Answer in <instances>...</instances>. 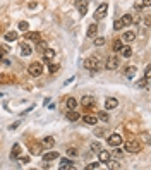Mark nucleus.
Returning a JSON list of instances; mask_svg holds the SVG:
<instances>
[{
    "mask_svg": "<svg viewBox=\"0 0 151 170\" xmlns=\"http://www.w3.org/2000/svg\"><path fill=\"white\" fill-rule=\"evenodd\" d=\"M84 69H88V71H91V72H96V71H100V69H101V64H100L98 59L89 57V59L84 60Z\"/></svg>",
    "mask_w": 151,
    "mask_h": 170,
    "instance_id": "obj_1",
    "label": "nucleus"
},
{
    "mask_svg": "<svg viewBox=\"0 0 151 170\" xmlns=\"http://www.w3.org/2000/svg\"><path fill=\"white\" fill-rule=\"evenodd\" d=\"M27 72H29V76H33V77H40L43 74V65H41L40 62H33L27 67Z\"/></svg>",
    "mask_w": 151,
    "mask_h": 170,
    "instance_id": "obj_2",
    "label": "nucleus"
},
{
    "mask_svg": "<svg viewBox=\"0 0 151 170\" xmlns=\"http://www.w3.org/2000/svg\"><path fill=\"white\" fill-rule=\"evenodd\" d=\"M124 148H125L127 153H139L141 151V144L137 143V141H134V139H130V141H125Z\"/></svg>",
    "mask_w": 151,
    "mask_h": 170,
    "instance_id": "obj_3",
    "label": "nucleus"
},
{
    "mask_svg": "<svg viewBox=\"0 0 151 170\" xmlns=\"http://www.w3.org/2000/svg\"><path fill=\"white\" fill-rule=\"evenodd\" d=\"M107 10H108V4H101V5L96 9V12H95V19H96V21L103 19V17L107 16Z\"/></svg>",
    "mask_w": 151,
    "mask_h": 170,
    "instance_id": "obj_4",
    "label": "nucleus"
},
{
    "mask_svg": "<svg viewBox=\"0 0 151 170\" xmlns=\"http://www.w3.org/2000/svg\"><path fill=\"white\" fill-rule=\"evenodd\" d=\"M107 143H108L110 146L117 148V146H120V144H122V136H120V134H112V136H108Z\"/></svg>",
    "mask_w": 151,
    "mask_h": 170,
    "instance_id": "obj_5",
    "label": "nucleus"
},
{
    "mask_svg": "<svg viewBox=\"0 0 151 170\" xmlns=\"http://www.w3.org/2000/svg\"><path fill=\"white\" fill-rule=\"evenodd\" d=\"M118 67V59L117 57H108L107 59V64H105V69H108V71H115V69Z\"/></svg>",
    "mask_w": 151,
    "mask_h": 170,
    "instance_id": "obj_6",
    "label": "nucleus"
},
{
    "mask_svg": "<svg viewBox=\"0 0 151 170\" xmlns=\"http://www.w3.org/2000/svg\"><path fill=\"white\" fill-rule=\"evenodd\" d=\"M88 4H89V0H76V7L79 9L81 16H86V12H88Z\"/></svg>",
    "mask_w": 151,
    "mask_h": 170,
    "instance_id": "obj_7",
    "label": "nucleus"
},
{
    "mask_svg": "<svg viewBox=\"0 0 151 170\" xmlns=\"http://www.w3.org/2000/svg\"><path fill=\"white\" fill-rule=\"evenodd\" d=\"M134 40H136V33H134V31H125V33L122 34V38H120L122 43H132Z\"/></svg>",
    "mask_w": 151,
    "mask_h": 170,
    "instance_id": "obj_8",
    "label": "nucleus"
},
{
    "mask_svg": "<svg viewBox=\"0 0 151 170\" xmlns=\"http://www.w3.org/2000/svg\"><path fill=\"white\" fill-rule=\"evenodd\" d=\"M81 105L84 107V108H89V107H93V105H95V98H93V96H89V95H84L81 98Z\"/></svg>",
    "mask_w": 151,
    "mask_h": 170,
    "instance_id": "obj_9",
    "label": "nucleus"
},
{
    "mask_svg": "<svg viewBox=\"0 0 151 170\" xmlns=\"http://www.w3.org/2000/svg\"><path fill=\"white\" fill-rule=\"evenodd\" d=\"M118 107V100L117 98H107L105 100V110H113Z\"/></svg>",
    "mask_w": 151,
    "mask_h": 170,
    "instance_id": "obj_10",
    "label": "nucleus"
},
{
    "mask_svg": "<svg viewBox=\"0 0 151 170\" xmlns=\"http://www.w3.org/2000/svg\"><path fill=\"white\" fill-rule=\"evenodd\" d=\"M55 57V50L52 48H47V50H43V60L45 62H52Z\"/></svg>",
    "mask_w": 151,
    "mask_h": 170,
    "instance_id": "obj_11",
    "label": "nucleus"
},
{
    "mask_svg": "<svg viewBox=\"0 0 151 170\" xmlns=\"http://www.w3.org/2000/svg\"><path fill=\"white\" fill-rule=\"evenodd\" d=\"M110 158H112V157H110V153L107 150H100V151H98V160H100L101 163H107Z\"/></svg>",
    "mask_w": 151,
    "mask_h": 170,
    "instance_id": "obj_12",
    "label": "nucleus"
},
{
    "mask_svg": "<svg viewBox=\"0 0 151 170\" xmlns=\"http://www.w3.org/2000/svg\"><path fill=\"white\" fill-rule=\"evenodd\" d=\"M67 120L69 122H77V120H79V119H81V115H79V114H77V112H76V110H69L67 112Z\"/></svg>",
    "mask_w": 151,
    "mask_h": 170,
    "instance_id": "obj_13",
    "label": "nucleus"
},
{
    "mask_svg": "<svg viewBox=\"0 0 151 170\" xmlns=\"http://www.w3.org/2000/svg\"><path fill=\"white\" fill-rule=\"evenodd\" d=\"M26 40H29V41H40L41 40V34L36 33V31H26Z\"/></svg>",
    "mask_w": 151,
    "mask_h": 170,
    "instance_id": "obj_14",
    "label": "nucleus"
},
{
    "mask_svg": "<svg viewBox=\"0 0 151 170\" xmlns=\"http://www.w3.org/2000/svg\"><path fill=\"white\" fill-rule=\"evenodd\" d=\"M60 169L62 170L74 169V162H72V160H69V158H62V160H60Z\"/></svg>",
    "mask_w": 151,
    "mask_h": 170,
    "instance_id": "obj_15",
    "label": "nucleus"
},
{
    "mask_svg": "<svg viewBox=\"0 0 151 170\" xmlns=\"http://www.w3.org/2000/svg\"><path fill=\"white\" fill-rule=\"evenodd\" d=\"M57 158H58V153H57V151H48V153L43 155V160H45V162H53Z\"/></svg>",
    "mask_w": 151,
    "mask_h": 170,
    "instance_id": "obj_16",
    "label": "nucleus"
},
{
    "mask_svg": "<svg viewBox=\"0 0 151 170\" xmlns=\"http://www.w3.org/2000/svg\"><path fill=\"white\" fill-rule=\"evenodd\" d=\"M33 53V50H31V47L27 45V43H21V55L22 57H27V55Z\"/></svg>",
    "mask_w": 151,
    "mask_h": 170,
    "instance_id": "obj_17",
    "label": "nucleus"
},
{
    "mask_svg": "<svg viewBox=\"0 0 151 170\" xmlns=\"http://www.w3.org/2000/svg\"><path fill=\"white\" fill-rule=\"evenodd\" d=\"M41 144H43V148H53L55 139H53L52 136H47V137H43V141H41Z\"/></svg>",
    "mask_w": 151,
    "mask_h": 170,
    "instance_id": "obj_18",
    "label": "nucleus"
},
{
    "mask_svg": "<svg viewBox=\"0 0 151 170\" xmlns=\"http://www.w3.org/2000/svg\"><path fill=\"white\" fill-rule=\"evenodd\" d=\"M4 40L9 41V43H12V41L17 40V33H16V31H7V33L4 34Z\"/></svg>",
    "mask_w": 151,
    "mask_h": 170,
    "instance_id": "obj_19",
    "label": "nucleus"
},
{
    "mask_svg": "<svg viewBox=\"0 0 151 170\" xmlns=\"http://www.w3.org/2000/svg\"><path fill=\"white\" fill-rule=\"evenodd\" d=\"M136 72H137V69L134 67V65H129V67L125 69V77H127V79H132V77L136 76Z\"/></svg>",
    "mask_w": 151,
    "mask_h": 170,
    "instance_id": "obj_20",
    "label": "nucleus"
},
{
    "mask_svg": "<svg viewBox=\"0 0 151 170\" xmlns=\"http://www.w3.org/2000/svg\"><path fill=\"white\" fill-rule=\"evenodd\" d=\"M19 155H21V146H19V144H14L12 151H10V158L16 160V158H19Z\"/></svg>",
    "mask_w": 151,
    "mask_h": 170,
    "instance_id": "obj_21",
    "label": "nucleus"
},
{
    "mask_svg": "<svg viewBox=\"0 0 151 170\" xmlns=\"http://www.w3.org/2000/svg\"><path fill=\"white\" fill-rule=\"evenodd\" d=\"M118 52H120V55H122L124 59H129L130 55H132V50H130V47H124V45H122V48H120Z\"/></svg>",
    "mask_w": 151,
    "mask_h": 170,
    "instance_id": "obj_22",
    "label": "nucleus"
},
{
    "mask_svg": "<svg viewBox=\"0 0 151 170\" xmlns=\"http://www.w3.org/2000/svg\"><path fill=\"white\" fill-rule=\"evenodd\" d=\"M82 120L86 124H89V125H95V124H98V117H93V115H84L82 117Z\"/></svg>",
    "mask_w": 151,
    "mask_h": 170,
    "instance_id": "obj_23",
    "label": "nucleus"
},
{
    "mask_svg": "<svg viewBox=\"0 0 151 170\" xmlns=\"http://www.w3.org/2000/svg\"><path fill=\"white\" fill-rule=\"evenodd\" d=\"M96 31H98V26L93 22V24H89L88 31H86V36H89V38H91V36H95V34H96Z\"/></svg>",
    "mask_w": 151,
    "mask_h": 170,
    "instance_id": "obj_24",
    "label": "nucleus"
},
{
    "mask_svg": "<svg viewBox=\"0 0 151 170\" xmlns=\"http://www.w3.org/2000/svg\"><path fill=\"white\" fill-rule=\"evenodd\" d=\"M120 22H122L124 26H130V24H132V16H130V14H125L122 19H120Z\"/></svg>",
    "mask_w": 151,
    "mask_h": 170,
    "instance_id": "obj_25",
    "label": "nucleus"
},
{
    "mask_svg": "<svg viewBox=\"0 0 151 170\" xmlns=\"http://www.w3.org/2000/svg\"><path fill=\"white\" fill-rule=\"evenodd\" d=\"M65 105H67V108H69V110H74V108H76V105H77V102H76L74 98L70 96V98H67V100H65Z\"/></svg>",
    "mask_w": 151,
    "mask_h": 170,
    "instance_id": "obj_26",
    "label": "nucleus"
},
{
    "mask_svg": "<svg viewBox=\"0 0 151 170\" xmlns=\"http://www.w3.org/2000/svg\"><path fill=\"white\" fill-rule=\"evenodd\" d=\"M31 155H41V146L40 144H34L31 148Z\"/></svg>",
    "mask_w": 151,
    "mask_h": 170,
    "instance_id": "obj_27",
    "label": "nucleus"
},
{
    "mask_svg": "<svg viewBox=\"0 0 151 170\" xmlns=\"http://www.w3.org/2000/svg\"><path fill=\"white\" fill-rule=\"evenodd\" d=\"M58 65H57V64H50V65H48V71H50V74H55V72H58Z\"/></svg>",
    "mask_w": 151,
    "mask_h": 170,
    "instance_id": "obj_28",
    "label": "nucleus"
},
{
    "mask_svg": "<svg viewBox=\"0 0 151 170\" xmlns=\"http://www.w3.org/2000/svg\"><path fill=\"white\" fill-rule=\"evenodd\" d=\"M17 26H19V29H21V31H27V29H29V24H27L26 21H21V22L17 24Z\"/></svg>",
    "mask_w": 151,
    "mask_h": 170,
    "instance_id": "obj_29",
    "label": "nucleus"
},
{
    "mask_svg": "<svg viewBox=\"0 0 151 170\" xmlns=\"http://www.w3.org/2000/svg\"><path fill=\"white\" fill-rule=\"evenodd\" d=\"M98 119L103 120V122H108V114H107V112H100V114H98Z\"/></svg>",
    "mask_w": 151,
    "mask_h": 170,
    "instance_id": "obj_30",
    "label": "nucleus"
},
{
    "mask_svg": "<svg viewBox=\"0 0 151 170\" xmlns=\"http://www.w3.org/2000/svg\"><path fill=\"white\" fill-rule=\"evenodd\" d=\"M95 45H96V47H101V45H105V38H103V36H98V38L95 40Z\"/></svg>",
    "mask_w": 151,
    "mask_h": 170,
    "instance_id": "obj_31",
    "label": "nucleus"
},
{
    "mask_svg": "<svg viewBox=\"0 0 151 170\" xmlns=\"http://www.w3.org/2000/svg\"><path fill=\"white\" fill-rule=\"evenodd\" d=\"M91 150L98 153V151L101 150V144H100V143H96V141H95V143H91Z\"/></svg>",
    "mask_w": 151,
    "mask_h": 170,
    "instance_id": "obj_32",
    "label": "nucleus"
},
{
    "mask_svg": "<svg viewBox=\"0 0 151 170\" xmlns=\"http://www.w3.org/2000/svg\"><path fill=\"white\" fill-rule=\"evenodd\" d=\"M36 43H38V48H40L41 52H43V50H47V48H48V47H47V41H41V40H40V41H36Z\"/></svg>",
    "mask_w": 151,
    "mask_h": 170,
    "instance_id": "obj_33",
    "label": "nucleus"
},
{
    "mask_svg": "<svg viewBox=\"0 0 151 170\" xmlns=\"http://www.w3.org/2000/svg\"><path fill=\"white\" fill-rule=\"evenodd\" d=\"M122 45H124L122 41H120V40H117L115 43H113V50H115V52H118V50L122 48Z\"/></svg>",
    "mask_w": 151,
    "mask_h": 170,
    "instance_id": "obj_34",
    "label": "nucleus"
},
{
    "mask_svg": "<svg viewBox=\"0 0 151 170\" xmlns=\"http://www.w3.org/2000/svg\"><path fill=\"white\" fill-rule=\"evenodd\" d=\"M148 81H150V79H146V77L141 79V81L137 82V88H144V86H148Z\"/></svg>",
    "mask_w": 151,
    "mask_h": 170,
    "instance_id": "obj_35",
    "label": "nucleus"
},
{
    "mask_svg": "<svg viewBox=\"0 0 151 170\" xmlns=\"http://www.w3.org/2000/svg\"><path fill=\"white\" fill-rule=\"evenodd\" d=\"M67 155H69V157H77L79 153H77V150H74V148H69V150H67Z\"/></svg>",
    "mask_w": 151,
    "mask_h": 170,
    "instance_id": "obj_36",
    "label": "nucleus"
},
{
    "mask_svg": "<svg viewBox=\"0 0 151 170\" xmlns=\"http://www.w3.org/2000/svg\"><path fill=\"white\" fill-rule=\"evenodd\" d=\"M88 169H89V170H96V169H100V163H98V162H93V163H89V165H88Z\"/></svg>",
    "mask_w": 151,
    "mask_h": 170,
    "instance_id": "obj_37",
    "label": "nucleus"
},
{
    "mask_svg": "<svg viewBox=\"0 0 151 170\" xmlns=\"http://www.w3.org/2000/svg\"><path fill=\"white\" fill-rule=\"evenodd\" d=\"M122 27H124L122 22H120V21H115V24H113V29H117V31H118V29H122Z\"/></svg>",
    "mask_w": 151,
    "mask_h": 170,
    "instance_id": "obj_38",
    "label": "nucleus"
},
{
    "mask_svg": "<svg viewBox=\"0 0 151 170\" xmlns=\"http://www.w3.org/2000/svg\"><path fill=\"white\" fill-rule=\"evenodd\" d=\"M122 155H124V151H120V150H115V151H113V157H115V158H120Z\"/></svg>",
    "mask_w": 151,
    "mask_h": 170,
    "instance_id": "obj_39",
    "label": "nucleus"
},
{
    "mask_svg": "<svg viewBox=\"0 0 151 170\" xmlns=\"http://www.w3.org/2000/svg\"><path fill=\"white\" fill-rule=\"evenodd\" d=\"M150 76H151V71H150V67H146V71H144V77L150 79Z\"/></svg>",
    "mask_w": 151,
    "mask_h": 170,
    "instance_id": "obj_40",
    "label": "nucleus"
},
{
    "mask_svg": "<svg viewBox=\"0 0 151 170\" xmlns=\"http://www.w3.org/2000/svg\"><path fill=\"white\" fill-rule=\"evenodd\" d=\"M29 162V157H22L21 158V163H27Z\"/></svg>",
    "mask_w": 151,
    "mask_h": 170,
    "instance_id": "obj_41",
    "label": "nucleus"
},
{
    "mask_svg": "<svg viewBox=\"0 0 151 170\" xmlns=\"http://www.w3.org/2000/svg\"><path fill=\"white\" fill-rule=\"evenodd\" d=\"M143 5L144 7H150L151 5V0H143Z\"/></svg>",
    "mask_w": 151,
    "mask_h": 170,
    "instance_id": "obj_42",
    "label": "nucleus"
},
{
    "mask_svg": "<svg viewBox=\"0 0 151 170\" xmlns=\"http://www.w3.org/2000/svg\"><path fill=\"white\" fill-rule=\"evenodd\" d=\"M17 127H19V122H16V124H12V125H10V127H9V129L12 131V129H17Z\"/></svg>",
    "mask_w": 151,
    "mask_h": 170,
    "instance_id": "obj_43",
    "label": "nucleus"
},
{
    "mask_svg": "<svg viewBox=\"0 0 151 170\" xmlns=\"http://www.w3.org/2000/svg\"><path fill=\"white\" fill-rule=\"evenodd\" d=\"M2 59H4V52H2V50H0V60H2Z\"/></svg>",
    "mask_w": 151,
    "mask_h": 170,
    "instance_id": "obj_44",
    "label": "nucleus"
}]
</instances>
